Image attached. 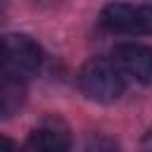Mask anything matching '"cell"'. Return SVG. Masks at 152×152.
I'll list each match as a JSON object with an SVG mask.
<instances>
[{
	"label": "cell",
	"mask_w": 152,
	"mask_h": 152,
	"mask_svg": "<svg viewBox=\"0 0 152 152\" xmlns=\"http://www.w3.org/2000/svg\"><path fill=\"white\" fill-rule=\"evenodd\" d=\"M43 52L38 43L24 33L0 36V74L26 81L40 69Z\"/></svg>",
	"instance_id": "obj_1"
},
{
	"label": "cell",
	"mask_w": 152,
	"mask_h": 152,
	"mask_svg": "<svg viewBox=\"0 0 152 152\" xmlns=\"http://www.w3.org/2000/svg\"><path fill=\"white\" fill-rule=\"evenodd\" d=\"M78 88L88 100L109 104L124 95V76L114 66V62L90 59L78 71Z\"/></svg>",
	"instance_id": "obj_2"
},
{
	"label": "cell",
	"mask_w": 152,
	"mask_h": 152,
	"mask_svg": "<svg viewBox=\"0 0 152 152\" xmlns=\"http://www.w3.org/2000/svg\"><path fill=\"white\" fill-rule=\"evenodd\" d=\"M114 66L121 76H131L133 81L150 86L152 83V50L138 43H121L112 52Z\"/></svg>",
	"instance_id": "obj_3"
},
{
	"label": "cell",
	"mask_w": 152,
	"mask_h": 152,
	"mask_svg": "<svg viewBox=\"0 0 152 152\" xmlns=\"http://www.w3.org/2000/svg\"><path fill=\"white\" fill-rule=\"evenodd\" d=\"M21 152H71L69 131L59 121H45L28 135Z\"/></svg>",
	"instance_id": "obj_4"
},
{
	"label": "cell",
	"mask_w": 152,
	"mask_h": 152,
	"mask_svg": "<svg viewBox=\"0 0 152 152\" xmlns=\"http://www.w3.org/2000/svg\"><path fill=\"white\" fill-rule=\"evenodd\" d=\"M100 21L104 28L116 31V33H140V24H138V7L135 5H126V2H109L102 14Z\"/></svg>",
	"instance_id": "obj_5"
},
{
	"label": "cell",
	"mask_w": 152,
	"mask_h": 152,
	"mask_svg": "<svg viewBox=\"0 0 152 152\" xmlns=\"http://www.w3.org/2000/svg\"><path fill=\"white\" fill-rule=\"evenodd\" d=\"M24 97H26L24 81L0 74V119L12 116L24 104Z\"/></svg>",
	"instance_id": "obj_6"
},
{
	"label": "cell",
	"mask_w": 152,
	"mask_h": 152,
	"mask_svg": "<svg viewBox=\"0 0 152 152\" xmlns=\"http://www.w3.org/2000/svg\"><path fill=\"white\" fill-rule=\"evenodd\" d=\"M140 33H152V5H138Z\"/></svg>",
	"instance_id": "obj_7"
},
{
	"label": "cell",
	"mask_w": 152,
	"mask_h": 152,
	"mask_svg": "<svg viewBox=\"0 0 152 152\" xmlns=\"http://www.w3.org/2000/svg\"><path fill=\"white\" fill-rule=\"evenodd\" d=\"M0 152H17L14 150V142L7 135H2V133H0Z\"/></svg>",
	"instance_id": "obj_8"
},
{
	"label": "cell",
	"mask_w": 152,
	"mask_h": 152,
	"mask_svg": "<svg viewBox=\"0 0 152 152\" xmlns=\"http://www.w3.org/2000/svg\"><path fill=\"white\" fill-rule=\"evenodd\" d=\"M142 152H152V131L142 138Z\"/></svg>",
	"instance_id": "obj_9"
}]
</instances>
